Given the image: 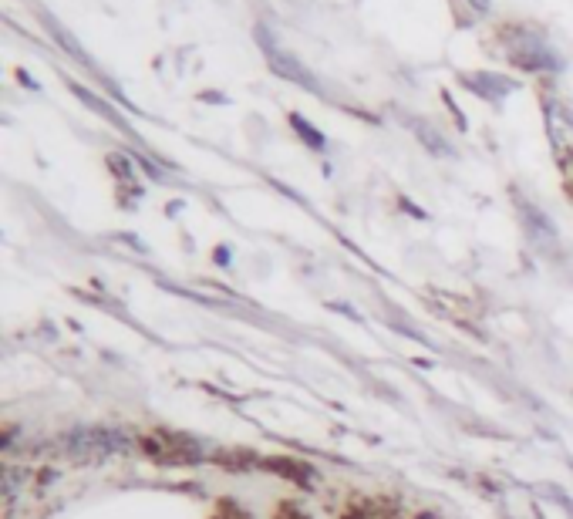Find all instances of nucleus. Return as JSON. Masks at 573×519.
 <instances>
[{"instance_id": "nucleus-1", "label": "nucleus", "mask_w": 573, "mask_h": 519, "mask_svg": "<svg viewBox=\"0 0 573 519\" xmlns=\"http://www.w3.org/2000/svg\"><path fill=\"white\" fill-rule=\"evenodd\" d=\"M506 41V58L523 71H563L560 54L550 48L543 34H536L533 27H509L503 34Z\"/></svg>"}, {"instance_id": "nucleus-2", "label": "nucleus", "mask_w": 573, "mask_h": 519, "mask_svg": "<svg viewBox=\"0 0 573 519\" xmlns=\"http://www.w3.org/2000/svg\"><path fill=\"white\" fill-rule=\"evenodd\" d=\"M260 38V48H263V58H267V65H270V71H274L277 78H284V81H294V85H300V88H307V91H321L317 88V81H314V75L307 71L300 61L294 58L290 51H284L280 44L274 41V38H267V31H260L257 34Z\"/></svg>"}, {"instance_id": "nucleus-3", "label": "nucleus", "mask_w": 573, "mask_h": 519, "mask_svg": "<svg viewBox=\"0 0 573 519\" xmlns=\"http://www.w3.org/2000/svg\"><path fill=\"white\" fill-rule=\"evenodd\" d=\"M543 115H547V132L557 156L563 162H573V108L550 98V102L543 105Z\"/></svg>"}, {"instance_id": "nucleus-4", "label": "nucleus", "mask_w": 573, "mask_h": 519, "mask_svg": "<svg viewBox=\"0 0 573 519\" xmlns=\"http://www.w3.org/2000/svg\"><path fill=\"white\" fill-rule=\"evenodd\" d=\"M68 449L78 452V455H88V452L108 455V452L122 449V435H118V432H105V429H81V432H75L68 439Z\"/></svg>"}, {"instance_id": "nucleus-5", "label": "nucleus", "mask_w": 573, "mask_h": 519, "mask_svg": "<svg viewBox=\"0 0 573 519\" xmlns=\"http://www.w3.org/2000/svg\"><path fill=\"white\" fill-rule=\"evenodd\" d=\"M462 85L472 88L479 98H486V102H503L509 91H516V81L513 78L486 75V71H476V75H462Z\"/></svg>"}, {"instance_id": "nucleus-6", "label": "nucleus", "mask_w": 573, "mask_h": 519, "mask_svg": "<svg viewBox=\"0 0 573 519\" xmlns=\"http://www.w3.org/2000/svg\"><path fill=\"white\" fill-rule=\"evenodd\" d=\"M44 24H48L51 38L58 41L61 48H65V51L71 54V58L81 61V65H88V68H95V65H92V58H88V54H85V48H81V44L75 41V34L65 31V24H61V21H54V17H48V21H44Z\"/></svg>"}, {"instance_id": "nucleus-7", "label": "nucleus", "mask_w": 573, "mask_h": 519, "mask_svg": "<svg viewBox=\"0 0 573 519\" xmlns=\"http://www.w3.org/2000/svg\"><path fill=\"white\" fill-rule=\"evenodd\" d=\"M520 213H523V223L530 226V236H533L536 243H553V240H557V233H553L550 220L540 213V209H533V206L520 203Z\"/></svg>"}, {"instance_id": "nucleus-8", "label": "nucleus", "mask_w": 573, "mask_h": 519, "mask_svg": "<svg viewBox=\"0 0 573 519\" xmlns=\"http://www.w3.org/2000/svg\"><path fill=\"white\" fill-rule=\"evenodd\" d=\"M71 91H75V95L81 98V102H85L88 108H95V112L98 115H105L108 118V122H112V125H118V129H129V125H125V118L122 115H118L115 112V108L112 105H108V102H102V98H98V95H92V91H88V88H81V85H75V81H71V85H68Z\"/></svg>"}, {"instance_id": "nucleus-9", "label": "nucleus", "mask_w": 573, "mask_h": 519, "mask_svg": "<svg viewBox=\"0 0 573 519\" xmlns=\"http://www.w3.org/2000/svg\"><path fill=\"white\" fill-rule=\"evenodd\" d=\"M290 125H294V129H297V135H300V139H304L307 145H311V149H317V152L324 149V135L317 132L314 125L307 122L304 115H290Z\"/></svg>"}]
</instances>
